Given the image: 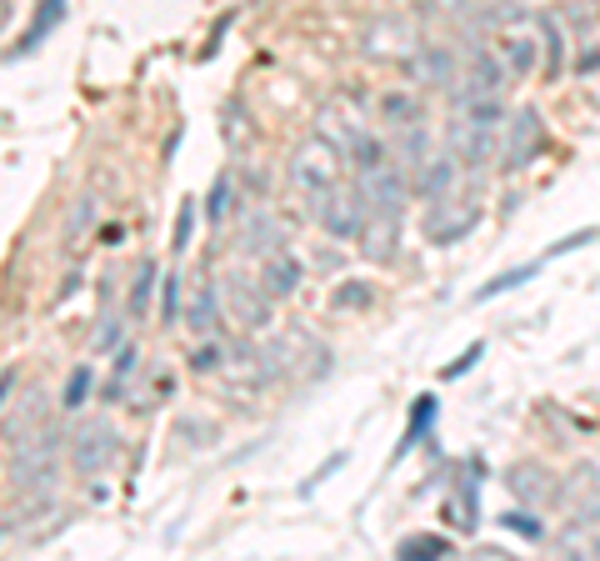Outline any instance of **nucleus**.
I'll list each match as a JSON object with an SVG mask.
<instances>
[{
  "instance_id": "nucleus-3",
  "label": "nucleus",
  "mask_w": 600,
  "mask_h": 561,
  "mask_svg": "<svg viewBox=\"0 0 600 561\" xmlns=\"http://www.w3.org/2000/svg\"><path fill=\"white\" fill-rule=\"evenodd\" d=\"M545 145V120L536 106H520L516 116H506V131H501V155H506V166L520 171L530 166Z\"/></svg>"
},
{
  "instance_id": "nucleus-22",
  "label": "nucleus",
  "mask_w": 600,
  "mask_h": 561,
  "mask_svg": "<svg viewBox=\"0 0 600 561\" xmlns=\"http://www.w3.org/2000/svg\"><path fill=\"white\" fill-rule=\"evenodd\" d=\"M116 341H120V322H116V316H110V322H106V331L95 336V351H110V347H116Z\"/></svg>"
},
{
  "instance_id": "nucleus-7",
  "label": "nucleus",
  "mask_w": 600,
  "mask_h": 561,
  "mask_svg": "<svg viewBox=\"0 0 600 561\" xmlns=\"http://www.w3.org/2000/svg\"><path fill=\"white\" fill-rule=\"evenodd\" d=\"M256 281H260V287H266V296H271V301H285L295 287H301V261H295V256L281 246V252L260 256Z\"/></svg>"
},
{
  "instance_id": "nucleus-1",
  "label": "nucleus",
  "mask_w": 600,
  "mask_h": 561,
  "mask_svg": "<svg viewBox=\"0 0 600 561\" xmlns=\"http://www.w3.org/2000/svg\"><path fill=\"white\" fill-rule=\"evenodd\" d=\"M491 50H495V60L506 66L510 81H530L536 71H555V66H561V36H555L551 15L510 11L506 21L495 25Z\"/></svg>"
},
{
  "instance_id": "nucleus-24",
  "label": "nucleus",
  "mask_w": 600,
  "mask_h": 561,
  "mask_svg": "<svg viewBox=\"0 0 600 561\" xmlns=\"http://www.w3.org/2000/svg\"><path fill=\"white\" fill-rule=\"evenodd\" d=\"M5 15H11V0H0V25H5Z\"/></svg>"
},
{
  "instance_id": "nucleus-14",
  "label": "nucleus",
  "mask_w": 600,
  "mask_h": 561,
  "mask_svg": "<svg viewBox=\"0 0 600 561\" xmlns=\"http://www.w3.org/2000/svg\"><path fill=\"white\" fill-rule=\"evenodd\" d=\"M530 276H536V266H520V271H506V276H501V281H491V287H481V301L501 296V291H516V287H526Z\"/></svg>"
},
{
  "instance_id": "nucleus-18",
  "label": "nucleus",
  "mask_w": 600,
  "mask_h": 561,
  "mask_svg": "<svg viewBox=\"0 0 600 561\" xmlns=\"http://www.w3.org/2000/svg\"><path fill=\"white\" fill-rule=\"evenodd\" d=\"M85 391H91V366L71 371V386H66V396H60V401H66V407H81Z\"/></svg>"
},
{
  "instance_id": "nucleus-19",
  "label": "nucleus",
  "mask_w": 600,
  "mask_h": 561,
  "mask_svg": "<svg viewBox=\"0 0 600 561\" xmlns=\"http://www.w3.org/2000/svg\"><path fill=\"white\" fill-rule=\"evenodd\" d=\"M56 15H66V0H46V11L36 15V25H31V40H25V46H36V40L50 31V21H56Z\"/></svg>"
},
{
  "instance_id": "nucleus-13",
  "label": "nucleus",
  "mask_w": 600,
  "mask_h": 561,
  "mask_svg": "<svg viewBox=\"0 0 600 561\" xmlns=\"http://www.w3.org/2000/svg\"><path fill=\"white\" fill-rule=\"evenodd\" d=\"M91 215H95V196H81L71 211V226H66V246H71V252L85 241V231H91Z\"/></svg>"
},
{
  "instance_id": "nucleus-11",
  "label": "nucleus",
  "mask_w": 600,
  "mask_h": 561,
  "mask_svg": "<svg viewBox=\"0 0 600 561\" xmlns=\"http://www.w3.org/2000/svg\"><path fill=\"white\" fill-rule=\"evenodd\" d=\"M151 291H155V261H141L136 281H130V301H126L130 322H141V316H145V306H151Z\"/></svg>"
},
{
  "instance_id": "nucleus-17",
  "label": "nucleus",
  "mask_w": 600,
  "mask_h": 561,
  "mask_svg": "<svg viewBox=\"0 0 600 561\" xmlns=\"http://www.w3.org/2000/svg\"><path fill=\"white\" fill-rule=\"evenodd\" d=\"M161 322H180V276H165V301H161Z\"/></svg>"
},
{
  "instance_id": "nucleus-15",
  "label": "nucleus",
  "mask_w": 600,
  "mask_h": 561,
  "mask_svg": "<svg viewBox=\"0 0 600 561\" xmlns=\"http://www.w3.org/2000/svg\"><path fill=\"white\" fill-rule=\"evenodd\" d=\"M190 231H196V201H186L180 206V215H176V231H170V246H176V252H186L190 246Z\"/></svg>"
},
{
  "instance_id": "nucleus-8",
  "label": "nucleus",
  "mask_w": 600,
  "mask_h": 561,
  "mask_svg": "<svg viewBox=\"0 0 600 561\" xmlns=\"http://www.w3.org/2000/svg\"><path fill=\"white\" fill-rule=\"evenodd\" d=\"M186 322L196 326L200 336L221 326V291H215V281H211V276H205V271L196 276V291H190V311H186Z\"/></svg>"
},
{
  "instance_id": "nucleus-12",
  "label": "nucleus",
  "mask_w": 600,
  "mask_h": 561,
  "mask_svg": "<svg viewBox=\"0 0 600 561\" xmlns=\"http://www.w3.org/2000/svg\"><path fill=\"white\" fill-rule=\"evenodd\" d=\"M231 201H236V180H231V176H215L211 196H205V215H211L215 226H221L225 215H231Z\"/></svg>"
},
{
  "instance_id": "nucleus-9",
  "label": "nucleus",
  "mask_w": 600,
  "mask_h": 561,
  "mask_svg": "<svg viewBox=\"0 0 600 561\" xmlns=\"http://www.w3.org/2000/svg\"><path fill=\"white\" fill-rule=\"evenodd\" d=\"M56 446H60L56 431H40L36 442H21V481H46L50 461H56Z\"/></svg>"
},
{
  "instance_id": "nucleus-6",
  "label": "nucleus",
  "mask_w": 600,
  "mask_h": 561,
  "mask_svg": "<svg viewBox=\"0 0 600 561\" xmlns=\"http://www.w3.org/2000/svg\"><path fill=\"white\" fill-rule=\"evenodd\" d=\"M221 301L231 306V316H236L240 326H266V316H271V296H266V287H260L256 276H246V271L225 276Z\"/></svg>"
},
{
  "instance_id": "nucleus-20",
  "label": "nucleus",
  "mask_w": 600,
  "mask_h": 561,
  "mask_svg": "<svg viewBox=\"0 0 600 561\" xmlns=\"http://www.w3.org/2000/svg\"><path fill=\"white\" fill-rule=\"evenodd\" d=\"M481 351H485V347H471V351H466V357H460V361H450V366H446V382H456V376H466V371H471L475 361H481Z\"/></svg>"
},
{
  "instance_id": "nucleus-2",
  "label": "nucleus",
  "mask_w": 600,
  "mask_h": 561,
  "mask_svg": "<svg viewBox=\"0 0 600 561\" xmlns=\"http://www.w3.org/2000/svg\"><path fill=\"white\" fill-rule=\"evenodd\" d=\"M291 176H295V191H301L306 211L320 215V206H326L330 196H336L345 180H351V155H345L341 145L330 141V136L316 131V136H306V141L295 145Z\"/></svg>"
},
{
  "instance_id": "nucleus-16",
  "label": "nucleus",
  "mask_w": 600,
  "mask_h": 561,
  "mask_svg": "<svg viewBox=\"0 0 600 561\" xmlns=\"http://www.w3.org/2000/svg\"><path fill=\"white\" fill-rule=\"evenodd\" d=\"M431 417H436V401H421V407H415V417H411V436L400 442V452H411V446L421 442V436H425V426H431Z\"/></svg>"
},
{
  "instance_id": "nucleus-10",
  "label": "nucleus",
  "mask_w": 600,
  "mask_h": 561,
  "mask_svg": "<svg viewBox=\"0 0 600 561\" xmlns=\"http://www.w3.org/2000/svg\"><path fill=\"white\" fill-rule=\"evenodd\" d=\"M425 110H421V101L411 96V91H390V96H380V120H386L396 136H405V131H415V126H425Z\"/></svg>"
},
{
  "instance_id": "nucleus-21",
  "label": "nucleus",
  "mask_w": 600,
  "mask_h": 561,
  "mask_svg": "<svg viewBox=\"0 0 600 561\" xmlns=\"http://www.w3.org/2000/svg\"><path fill=\"white\" fill-rule=\"evenodd\" d=\"M411 551H446V541H440V537H415V541L400 547V557H411Z\"/></svg>"
},
{
  "instance_id": "nucleus-4",
  "label": "nucleus",
  "mask_w": 600,
  "mask_h": 561,
  "mask_svg": "<svg viewBox=\"0 0 600 561\" xmlns=\"http://www.w3.org/2000/svg\"><path fill=\"white\" fill-rule=\"evenodd\" d=\"M316 221H320V226H326L336 241H355V236H361V231H365V196H361V186H355V176L345 180V186L330 196L326 206H320Z\"/></svg>"
},
{
  "instance_id": "nucleus-23",
  "label": "nucleus",
  "mask_w": 600,
  "mask_h": 561,
  "mask_svg": "<svg viewBox=\"0 0 600 561\" xmlns=\"http://www.w3.org/2000/svg\"><path fill=\"white\" fill-rule=\"evenodd\" d=\"M11 382H15V376H11V371H5V376H0V401H5V391H11Z\"/></svg>"
},
{
  "instance_id": "nucleus-5",
  "label": "nucleus",
  "mask_w": 600,
  "mask_h": 561,
  "mask_svg": "<svg viewBox=\"0 0 600 561\" xmlns=\"http://www.w3.org/2000/svg\"><path fill=\"white\" fill-rule=\"evenodd\" d=\"M120 456V436L116 426H106V421H91V426L75 431V471L81 477H95V471H110Z\"/></svg>"
}]
</instances>
